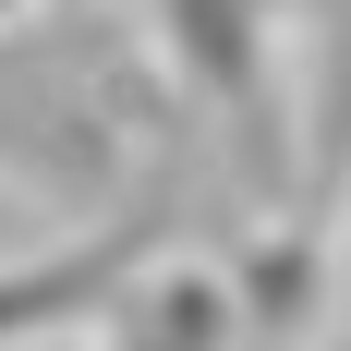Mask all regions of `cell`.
Instances as JSON below:
<instances>
[{
  "instance_id": "3957f363",
  "label": "cell",
  "mask_w": 351,
  "mask_h": 351,
  "mask_svg": "<svg viewBox=\"0 0 351 351\" xmlns=\"http://www.w3.org/2000/svg\"><path fill=\"white\" fill-rule=\"evenodd\" d=\"M0 170L12 182H49V194H85L109 170V121L73 97L61 73H36L0 49Z\"/></svg>"
},
{
  "instance_id": "277c9868",
  "label": "cell",
  "mask_w": 351,
  "mask_h": 351,
  "mask_svg": "<svg viewBox=\"0 0 351 351\" xmlns=\"http://www.w3.org/2000/svg\"><path fill=\"white\" fill-rule=\"evenodd\" d=\"M97 351H243V291L218 267H145L97 315Z\"/></svg>"
},
{
  "instance_id": "6da1fadb",
  "label": "cell",
  "mask_w": 351,
  "mask_h": 351,
  "mask_svg": "<svg viewBox=\"0 0 351 351\" xmlns=\"http://www.w3.org/2000/svg\"><path fill=\"white\" fill-rule=\"evenodd\" d=\"M145 36L218 134L279 170L291 145V0H145Z\"/></svg>"
},
{
  "instance_id": "7a4b0ae2",
  "label": "cell",
  "mask_w": 351,
  "mask_h": 351,
  "mask_svg": "<svg viewBox=\"0 0 351 351\" xmlns=\"http://www.w3.org/2000/svg\"><path fill=\"white\" fill-rule=\"evenodd\" d=\"M145 267H158V206L109 218V230H85V243H61V254H12V267H0V351H36V339L97 327Z\"/></svg>"
},
{
  "instance_id": "5b68a950",
  "label": "cell",
  "mask_w": 351,
  "mask_h": 351,
  "mask_svg": "<svg viewBox=\"0 0 351 351\" xmlns=\"http://www.w3.org/2000/svg\"><path fill=\"white\" fill-rule=\"evenodd\" d=\"M12 12H25V0H0V25H12Z\"/></svg>"
},
{
  "instance_id": "8992f818",
  "label": "cell",
  "mask_w": 351,
  "mask_h": 351,
  "mask_svg": "<svg viewBox=\"0 0 351 351\" xmlns=\"http://www.w3.org/2000/svg\"><path fill=\"white\" fill-rule=\"evenodd\" d=\"M339 291H351V254H339Z\"/></svg>"
}]
</instances>
